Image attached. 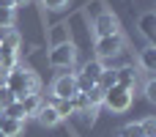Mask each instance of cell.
Wrapping results in <instances>:
<instances>
[{"label":"cell","instance_id":"1","mask_svg":"<svg viewBox=\"0 0 156 137\" xmlns=\"http://www.w3.org/2000/svg\"><path fill=\"white\" fill-rule=\"evenodd\" d=\"M5 88H8L16 99H25V96L41 91V80H38L36 71H30V69H25V66H14V69L8 71Z\"/></svg>","mask_w":156,"mask_h":137},{"label":"cell","instance_id":"2","mask_svg":"<svg viewBox=\"0 0 156 137\" xmlns=\"http://www.w3.org/2000/svg\"><path fill=\"white\" fill-rule=\"evenodd\" d=\"M47 60H49V66L52 69H74V63H77V47L71 44V41H66V44H58V47H49V55H47Z\"/></svg>","mask_w":156,"mask_h":137},{"label":"cell","instance_id":"3","mask_svg":"<svg viewBox=\"0 0 156 137\" xmlns=\"http://www.w3.org/2000/svg\"><path fill=\"white\" fill-rule=\"evenodd\" d=\"M101 107L112 110V113H126L132 107V91L129 88H121V85H112L110 91H104V102Z\"/></svg>","mask_w":156,"mask_h":137},{"label":"cell","instance_id":"4","mask_svg":"<svg viewBox=\"0 0 156 137\" xmlns=\"http://www.w3.org/2000/svg\"><path fill=\"white\" fill-rule=\"evenodd\" d=\"M123 33H115V36H101V38H96V55H99V60H112V58H118L121 52H123Z\"/></svg>","mask_w":156,"mask_h":137},{"label":"cell","instance_id":"5","mask_svg":"<svg viewBox=\"0 0 156 137\" xmlns=\"http://www.w3.org/2000/svg\"><path fill=\"white\" fill-rule=\"evenodd\" d=\"M101 71H104L101 60H88V63L82 66V71H77V88H80V93H88V91L99 82Z\"/></svg>","mask_w":156,"mask_h":137},{"label":"cell","instance_id":"6","mask_svg":"<svg viewBox=\"0 0 156 137\" xmlns=\"http://www.w3.org/2000/svg\"><path fill=\"white\" fill-rule=\"evenodd\" d=\"M52 93H55V99H74V96L80 93V88H77V74H74V71L60 74V77L52 82Z\"/></svg>","mask_w":156,"mask_h":137},{"label":"cell","instance_id":"7","mask_svg":"<svg viewBox=\"0 0 156 137\" xmlns=\"http://www.w3.org/2000/svg\"><path fill=\"white\" fill-rule=\"evenodd\" d=\"M93 33H96V38H101V36H115V33H121V19H118L112 11H104L101 16L93 19Z\"/></svg>","mask_w":156,"mask_h":137},{"label":"cell","instance_id":"8","mask_svg":"<svg viewBox=\"0 0 156 137\" xmlns=\"http://www.w3.org/2000/svg\"><path fill=\"white\" fill-rule=\"evenodd\" d=\"M115 85L134 91V85H137V71H134V66H121V69H115Z\"/></svg>","mask_w":156,"mask_h":137},{"label":"cell","instance_id":"9","mask_svg":"<svg viewBox=\"0 0 156 137\" xmlns=\"http://www.w3.org/2000/svg\"><path fill=\"white\" fill-rule=\"evenodd\" d=\"M36 121H38L41 126L52 129V126H58V124H60V115H58V110H55L52 104H41V110L36 113Z\"/></svg>","mask_w":156,"mask_h":137},{"label":"cell","instance_id":"10","mask_svg":"<svg viewBox=\"0 0 156 137\" xmlns=\"http://www.w3.org/2000/svg\"><path fill=\"white\" fill-rule=\"evenodd\" d=\"M137 27H140V33L154 44L156 41V14L154 11H145L143 16H140V22H137Z\"/></svg>","mask_w":156,"mask_h":137},{"label":"cell","instance_id":"11","mask_svg":"<svg viewBox=\"0 0 156 137\" xmlns=\"http://www.w3.org/2000/svg\"><path fill=\"white\" fill-rule=\"evenodd\" d=\"M22 102V107H25V118H36V113L41 110V104H44V99L38 96V93H30V96H25V99H19Z\"/></svg>","mask_w":156,"mask_h":137},{"label":"cell","instance_id":"12","mask_svg":"<svg viewBox=\"0 0 156 137\" xmlns=\"http://www.w3.org/2000/svg\"><path fill=\"white\" fill-rule=\"evenodd\" d=\"M66 41H71V33H69V25H55L52 30H49V44L52 47H58V44H66Z\"/></svg>","mask_w":156,"mask_h":137},{"label":"cell","instance_id":"13","mask_svg":"<svg viewBox=\"0 0 156 137\" xmlns=\"http://www.w3.org/2000/svg\"><path fill=\"white\" fill-rule=\"evenodd\" d=\"M140 66H143V71H156V47L154 44H148L143 52H140Z\"/></svg>","mask_w":156,"mask_h":137},{"label":"cell","instance_id":"14","mask_svg":"<svg viewBox=\"0 0 156 137\" xmlns=\"http://www.w3.org/2000/svg\"><path fill=\"white\" fill-rule=\"evenodd\" d=\"M0 113H3V118H14V121H25V107H22V102H19V99H16V102H11L8 107H3Z\"/></svg>","mask_w":156,"mask_h":137},{"label":"cell","instance_id":"15","mask_svg":"<svg viewBox=\"0 0 156 137\" xmlns=\"http://www.w3.org/2000/svg\"><path fill=\"white\" fill-rule=\"evenodd\" d=\"M0 132H3L5 137H19V135H22V121L3 118V124H0Z\"/></svg>","mask_w":156,"mask_h":137},{"label":"cell","instance_id":"16","mask_svg":"<svg viewBox=\"0 0 156 137\" xmlns=\"http://www.w3.org/2000/svg\"><path fill=\"white\" fill-rule=\"evenodd\" d=\"M49 104L58 110L60 121H63V118H69V115H74V104H71V99H52Z\"/></svg>","mask_w":156,"mask_h":137},{"label":"cell","instance_id":"17","mask_svg":"<svg viewBox=\"0 0 156 137\" xmlns=\"http://www.w3.org/2000/svg\"><path fill=\"white\" fill-rule=\"evenodd\" d=\"M101 91H110L112 85H115V69H104L101 71V77H99V82H96Z\"/></svg>","mask_w":156,"mask_h":137},{"label":"cell","instance_id":"18","mask_svg":"<svg viewBox=\"0 0 156 137\" xmlns=\"http://www.w3.org/2000/svg\"><path fill=\"white\" fill-rule=\"evenodd\" d=\"M107 8H104V0H90L88 5H85V14L90 16V19H96V16H101Z\"/></svg>","mask_w":156,"mask_h":137},{"label":"cell","instance_id":"19","mask_svg":"<svg viewBox=\"0 0 156 137\" xmlns=\"http://www.w3.org/2000/svg\"><path fill=\"white\" fill-rule=\"evenodd\" d=\"M118 137H145V135H143V129H140V121H134V124H126V126H121Z\"/></svg>","mask_w":156,"mask_h":137},{"label":"cell","instance_id":"20","mask_svg":"<svg viewBox=\"0 0 156 137\" xmlns=\"http://www.w3.org/2000/svg\"><path fill=\"white\" fill-rule=\"evenodd\" d=\"M85 96H88V102H90L93 107H101V102H104V91H101L99 85H93V88H90Z\"/></svg>","mask_w":156,"mask_h":137},{"label":"cell","instance_id":"21","mask_svg":"<svg viewBox=\"0 0 156 137\" xmlns=\"http://www.w3.org/2000/svg\"><path fill=\"white\" fill-rule=\"evenodd\" d=\"M140 129H143L145 137H156V118H151V115L143 118V121H140Z\"/></svg>","mask_w":156,"mask_h":137},{"label":"cell","instance_id":"22","mask_svg":"<svg viewBox=\"0 0 156 137\" xmlns=\"http://www.w3.org/2000/svg\"><path fill=\"white\" fill-rule=\"evenodd\" d=\"M14 11L16 8H0V27H14Z\"/></svg>","mask_w":156,"mask_h":137},{"label":"cell","instance_id":"23","mask_svg":"<svg viewBox=\"0 0 156 137\" xmlns=\"http://www.w3.org/2000/svg\"><path fill=\"white\" fill-rule=\"evenodd\" d=\"M11 102H16V96H14L5 85H0V110H3V107H8Z\"/></svg>","mask_w":156,"mask_h":137},{"label":"cell","instance_id":"24","mask_svg":"<svg viewBox=\"0 0 156 137\" xmlns=\"http://www.w3.org/2000/svg\"><path fill=\"white\" fill-rule=\"evenodd\" d=\"M41 3H44L49 11H60V8H66V5H69V0H41Z\"/></svg>","mask_w":156,"mask_h":137},{"label":"cell","instance_id":"25","mask_svg":"<svg viewBox=\"0 0 156 137\" xmlns=\"http://www.w3.org/2000/svg\"><path fill=\"white\" fill-rule=\"evenodd\" d=\"M145 99H148V102H156V82L154 80L145 82Z\"/></svg>","mask_w":156,"mask_h":137},{"label":"cell","instance_id":"26","mask_svg":"<svg viewBox=\"0 0 156 137\" xmlns=\"http://www.w3.org/2000/svg\"><path fill=\"white\" fill-rule=\"evenodd\" d=\"M8 71H11V69H5V66H0V85H5V80H8Z\"/></svg>","mask_w":156,"mask_h":137},{"label":"cell","instance_id":"27","mask_svg":"<svg viewBox=\"0 0 156 137\" xmlns=\"http://www.w3.org/2000/svg\"><path fill=\"white\" fill-rule=\"evenodd\" d=\"M11 30H14V27H0V44H3V41H5V36H8V33H11Z\"/></svg>","mask_w":156,"mask_h":137},{"label":"cell","instance_id":"28","mask_svg":"<svg viewBox=\"0 0 156 137\" xmlns=\"http://www.w3.org/2000/svg\"><path fill=\"white\" fill-rule=\"evenodd\" d=\"M0 8H14V0H0Z\"/></svg>","mask_w":156,"mask_h":137},{"label":"cell","instance_id":"29","mask_svg":"<svg viewBox=\"0 0 156 137\" xmlns=\"http://www.w3.org/2000/svg\"><path fill=\"white\" fill-rule=\"evenodd\" d=\"M25 3H27V0H14V8H16V5H25Z\"/></svg>","mask_w":156,"mask_h":137},{"label":"cell","instance_id":"30","mask_svg":"<svg viewBox=\"0 0 156 137\" xmlns=\"http://www.w3.org/2000/svg\"><path fill=\"white\" fill-rule=\"evenodd\" d=\"M0 124H3V113H0Z\"/></svg>","mask_w":156,"mask_h":137},{"label":"cell","instance_id":"31","mask_svg":"<svg viewBox=\"0 0 156 137\" xmlns=\"http://www.w3.org/2000/svg\"><path fill=\"white\" fill-rule=\"evenodd\" d=\"M0 137H5V135H3V132H0Z\"/></svg>","mask_w":156,"mask_h":137}]
</instances>
